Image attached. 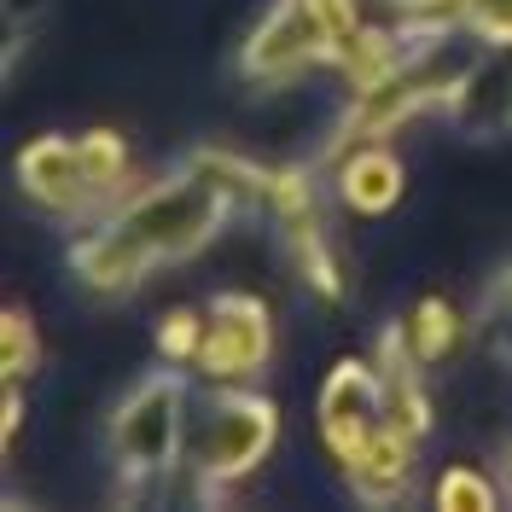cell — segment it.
<instances>
[{"instance_id": "cell-1", "label": "cell", "mask_w": 512, "mask_h": 512, "mask_svg": "<svg viewBox=\"0 0 512 512\" xmlns=\"http://www.w3.org/2000/svg\"><path fill=\"white\" fill-rule=\"evenodd\" d=\"M227 216L233 204L198 169H181L169 181H140L105 222L82 227V239L70 245V268L94 297H128L152 268L204 251Z\"/></svg>"}, {"instance_id": "cell-2", "label": "cell", "mask_w": 512, "mask_h": 512, "mask_svg": "<svg viewBox=\"0 0 512 512\" xmlns=\"http://www.w3.org/2000/svg\"><path fill=\"white\" fill-rule=\"evenodd\" d=\"M18 181L41 210H53L70 227H94L105 222L140 181H128V146L117 134H41L35 146L18 152Z\"/></svg>"}, {"instance_id": "cell-3", "label": "cell", "mask_w": 512, "mask_h": 512, "mask_svg": "<svg viewBox=\"0 0 512 512\" xmlns=\"http://www.w3.org/2000/svg\"><path fill=\"white\" fill-rule=\"evenodd\" d=\"M187 367H158L128 390L111 414V466H117V483L123 495H152L163 478L181 472V454H187Z\"/></svg>"}, {"instance_id": "cell-4", "label": "cell", "mask_w": 512, "mask_h": 512, "mask_svg": "<svg viewBox=\"0 0 512 512\" xmlns=\"http://www.w3.org/2000/svg\"><path fill=\"white\" fill-rule=\"evenodd\" d=\"M280 437V414L274 402L251 396L245 384H216V396H204V408L187 425V454L181 472L198 501H222L227 483H239L245 472H256L268 460V448Z\"/></svg>"}, {"instance_id": "cell-5", "label": "cell", "mask_w": 512, "mask_h": 512, "mask_svg": "<svg viewBox=\"0 0 512 512\" xmlns=\"http://www.w3.org/2000/svg\"><path fill=\"white\" fill-rule=\"evenodd\" d=\"M274 355V320L268 309L245 297V291H222L210 297L204 309V344H198V361L192 373L210 384H251Z\"/></svg>"}, {"instance_id": "cell-6", "label": "cell", "mask_w": 512, "mask_h": 512, "mask_svg": "<svg viewBox=\"0 0 512 512\" xmlns=\"http://www.w3.org/2000/svg\"><path fill=\"white\" fill-rule=\"evenodd\" d=\"M384 425H390V408H384L379 367H367V361H338L332 379L320 384V443L332 448L338 472H350L355 460L379 443Z\"/></svg>"}, {"instance_id": "cell-7", "label": "cell", "mask_w": 512, "mask_h": 512, "mask_svg": "<svg viewBox=\"0 0 512 512\" xmlns=\"http://www.w3.org/2000/svg\"><path fill=\"white\" fill-rule=\"evenodd\" d=\"M315 64H332V35L320 24L315 0H274L239 53V70L251 82H291Z\"/></svg>"}, {"instance_id": "cell-8", "label": "cell", "mask_w": 512, "mask_h": 512, "mask_svg": "<svg viewBox=\"0 0 512 512\" xmlns=\"http://www.w3.org/2000/svg\"><path fill=\"white\" fill-rule=\"evenodd\" d=\"M443 111L472 140L512 134V41H495V47H483L478 59L466 64V76L454 82Z\"/></svg>"}, {"instance_id": "cell-9", "label": "cell", "mask_w": 512, "mask_h": 512, "mask_svg": "<svg viewBox=\"0 0 512 512\" xmlns=\"http://www.w3.org/2000/svg\"><path fill=\"white\" fill-rule=\"evenodd\" d=\"M419 355L408 350L402 326H384L379 332V384H384V408H390V425L408 431V437H431V396H425V379H419Z\"/></svg>"}, {"instance_id": "cell-10", "label": "cell", "mask_w": 512, "mask_h": 512, "mask_svg": "<svg viewBox=\"0 0 512 512\" xmlns=\"http://www.w3.org/2000/svg\"><path fill=\"white\" fill-rule=\"evenodd\" d=\"M414 466H419V437L384 425L379 443L367 448L344 478H350V489L361 501H402V495L414 489Z\"/></svg>"}, {"instance_id": "cell-11", "label": "cell", "mask_w": 512, "mask_h": 512, "mask_svg": "<svg viewBox=\"0 0 512 512\" xmlns=\"http://www.w3.org/2000/svg\"><path fill=\"white\" fill-rule=\"evenodd\" d=\"M338 198L355 216H384L402 198V163L384 152V140H367L338 158Z\"/></svg>"}, {"instance_id": "cell-12", "label": "cell", "mask_w": 512, "mask_h": 512, "mask_svg": "<svg viewBox=\"0 0 512 512\" xmlns=\"http://www.w3.org/2000/svg\"><path fill=\"white\" fill-rule=\"evenodd\" d=\"M187 169H198L233 210H268V181H274V169H256L251 158H233L222 146H198L187 158Z\"/></svg>"}, {"instance_id": "cell-13", "label": "cell", "mask_w": 512, "mask_h": 512, "mask_svg": "<svg viewBox=\"0 0 512 512\" xmlns=\"http://www.w3.org/2000/svg\"><path fill=\"white\" fill-rule=\"evenodd\" d=\"M402 326V338H408V350L419 355V367H431V361H443L454 344H460V332H466V320L448 309L443 297H425V303H414V315L396 320Z\"/></svg>"}, {"instance_id": "cell-14", "label": "cell", "mask_w": 512, "mask_h": 512, "mask_svg": "<svg viewBox=\"0 0 512 512\" xmlns=\"http://www.w3.org/2000/svg\"><path fill=\"white\" fill-rule=\"evenodd\" d=\"M35 367H41L35 320L24 309H6V320H0V373H6V384H24Z\"/></svg>"}, {"instance_id": "cell-15", "label": "cell", "mask_w": 512, "mask_h": 512, "mask_svg": "<svg viewBox=\"0 0 512 512\" xmlns=\"http://www.w3.org/2000/svg\"><path fill=\"white\" fill-rule=\"evenodd\" d=\"M431 501L443 512H489V507H501V489L489 478H478L472 466H448L437 478V489H431Z\"/></svg>"}, {"instance_id": "cell-16", "label": "cell", "mask_w": 512, "mask_h": 512, "mask_svg": "<svg viewBox=\"0 0 512 512\" xmlns=\"http://www.w3.org/2000/svg\"><path fill=\"white\" fill-rule=\"evenodd\" d=\"M198 344H204V309H169L158 326V355L175 367H192Z\"/></svg>"}, {"instance_id": "cell-17", "label": "cell", "mask_w": 512, "mask_h": 512, "mask_svg": "<svg viewBox=\"0 0 512 512\" xmlns=\"http://www.w3.org/2000/svg\"><path fill=\"white\" fill-rule=\"evenodd\" d=\"M478 338L501 344L512 355V268L495 274V286L483 291V309H478Z\"/></svg>"}, {"instance_id": "cell-18", "label": "cell", "mask_w": 512, "mask_h": 512, "mask_svg": "<svg viewBox=\"0 0 512 512\" xmlns=\"http://www.w3.org/2000/svg\"><path fill=\"white\" fill-rule=\"evenodd\" d=\"M466 35L483 47L512 41V0H466Z\"/></svg>"}, {"instance_id": "cell-19", "label": "cell", "mask_w": 512, "mask_h": 512, "mask_svg": "<svg viewBox=\"0 0 512 512\" xmlns=\"http://www.w3.org/2000/svg\"><path fill=\"white\" fill-rule=\"evenodd\" d=\"M501 489L512 495V448H507V460H501Z\"/></svg>"}]
</instances>
